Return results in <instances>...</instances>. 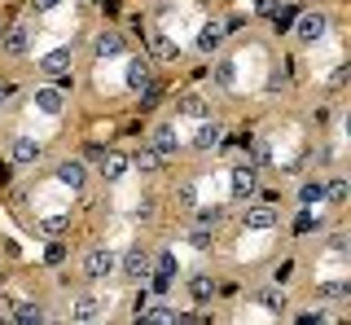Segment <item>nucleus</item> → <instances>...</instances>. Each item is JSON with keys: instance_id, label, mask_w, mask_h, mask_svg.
Segmentation results:
<instances>
[{"instance_id": "obj_9", "label": "nucleus", "mask_w": 351, "mask_h": 325, "mask_svg": "<svg viewBox=\"0 0 351 325\" xmlns=\"http://www.w3.org/2000/svg\"><path fill=\"white\" fill-rule=\"evenodd\" d=\"M149 145L158 149L162 158H171L176 149H180V136H176V128H171V123H158V128H154V132H149Z\"/></svg>"}, {"instance_id": "obj_23", "label": "nucleus", "mask_w": 351, "mask_h": 325, "mask_svg": "<svg viewBox=\"0 0 351 325\" xmlns=\"http://www.w3.org/2000/svg\"><path fill=\"white\" fill-rule=\"evenodd\" d=\"M321 198H325V180H303V189H299V207H316Z\"/></svg>"}, {"instance_id": "obj_14", "label": "nucleus", "mask_w": 351, "mask_h": 325, "mask_svg": "<svg viewBox=\"0 0 351 325\" xmlns=\"http://www.w3.org/2000/svg\"><path fill=\"white\" fill-rule=\"evenodd\" d=\"M97 171H101V180H119L128 171V158L114 154V149H101V158H97Z\"/></svg>"}, {"instance_id": "obj_22", "label": "nucleus", "mask_w": 351, "mask_h": 325, "mask_svg": "<svg viewBox=\"0 0 351 325\" xmlns=\"http://www.w3.org/2000/svg\"><path fill=\"white\" fill-rule=\"evenodd\" d=\"M219 136H224V132H219V123H202L193 132V149H211V145H219Z\"/></svg>"}, {"instance_id": "obj_29", "label": "nucleus", "mask_w": 351, "mask_h": 325, "mask_svg": "<svg viewBox=\"0 0 351 325\" xmlns=\"http://www.w3.org/2000/svg\"><path fill=\"white\" fill-rule=\"evenodd\" d=\"M149 273H162V277H176V268H180V264H176V255L171 251H158V259H149Z\"/></svg>"}, {"instance_id": "obj_39", "label": "nucleus", "mask_w": 351, "mask_h": 325, "mask_svg": "<svg viewBox=\"0 0 351 325\" xmlns=\"http://www.w3.org/2000/svg\"><path fill=\"white\" fill-rule=\"evenodd\" d=\"M44 259H49V264H62V259H66V251H62V242H53L49 251H44Z\"/></svg>"}, {"instance_id": "obj_5", "label": "nucleus", "mask_w": 351, "mask_h": 325, "mask_svg": "<svg viewBox=\"0 0 351 325\" xmlns=\"http://www.w3.org/2000/svg\"><path fill=\"white\" fill-rule=\"evenodd\" d=\"M93 53H97L101 62L123 58V53H128V36H123V31H101V36L93 40Z\"/></svg>"}, {"instance_id": "obj_31", "label": "nucleus", "mask_w": 351, "mask_h": 325, "mask_svg": "<svg viewBox=\"0 0 351 325\" xmlns=\"http://www.w3.org/2000/svg\"><path fill=\"white\" fill-rule=\"evenodd\" d=\"M176 207H184V211H193L197 207V189L184 180V185H176Z\"/></svg>"}, {"instance_id": "obj_37", "label": "nucleus", "mask_w": 351, "mask_h": 325, "mask_svg": "<svg viewBox=\"0 0 351 325\" xmlns=\"http://www.w3.org/2000/svg\"><path fill=\"white\" fill-rule=\"evenodd\" d=\"M290 277H294V259H281V268H277V286H285Z\"/></svg>"}, {"instance_id": "obj_44", "label": "nucleus", "mask_w": 351, "mask_h": 325, "mask_svg": "<svg viewBox=\"0 0 351 325\" xmlns=\"http://www.w3.org/2000/svg\"><path fill=\"white\" fill-rule=\"evenodd\" d=\"M31 5H36V14H49V9H58L62 0H31Z\"/></svg>"}, {"instance_id": "obj_6", "label": "nucleus", "mask_w": 351, "mask_h": 325, "mask_svg": "<svg viewBox=\"0 0 351 325\" xmlns=\"http://www.w3.org/2000/svg\"><path fill=\"white\" fill-rule=\"evenodd\" d=\"M145 45H149V53H154L158 62H176V58H180V45H176V40H167L158 27H145Z\"/></svg>"}, {"instance_id": "obj_25", "label": "nucleus", "mask_w": 351, "mask_h": 325, "mask_svg": "<svg viewBox=\"0 0 351 325\" xmlns=\"http://www.w3.org/2000/svg\"><path fill=\"white\" fill-rule=\"evenodd\" d=\"M219 40H224V27H202L197 31V53H215Z\"/></svg>"}, {"instance_id": "obj_19", "label": "nucleus", "mask_w": 351, "mask_h": 325, "mask_svg": "<svg viewBox=\"0 0 351 325\" xmlns=\"http://www.w3.org/2000/svg\"><path fill=\"white\" fill-rule=\"evenodd\" d=\"M101 312H106V308H101V299H93V295H84L80 303H75V312H71V317H75V321H80V325H88V321H101Z\"/></svg>"}, {"instance_id": "obj_38", "label": "nucleus", "mask_w": 351, "mask_h": 325, "mask_svg": "<svg viewBox=\"0 0 351 325\" xmlns=\"http://www.w3.org/2000/svg\"><path fill=\"white\" fill-rule=\"evenodd\" d=\"M268 145H263V141H255V167H268Z\"/></svg>"}, {"instance_id": "obj_16", "label": "nucleus", "mask_w": 351, "mask_h": 325, "mask_svg": "<svg viewBox=\"0 0 351 325\" xmlns=\"http://www.w3.org/2000/svg\"><path fill=\"white\" fill-rule=\"evenodd\" d=\"M40 154H44V149H40L36 136H18V141H14V162H18V167H31Z\"/></svg>"}, {"instance_id": "obj_3", "label": "nucleus", "mask_w": 351, "mask_h": 325, "mask_svg": "<svg viewBox=\"0 0 351 325\" xmlns=\"http://www.w3.org/2000/svg\"><path fill=\"white\" fill-rule=\"evenodd\" d=\"M228 189H233V198H255V189H259V171L250 167V162H237L233 167V176H228Z\"/></svg>"}, {"instance_id": "obj_21", "label": "nucleus", "mask_w": 351, "mask_h": 325, "mask_svg": "<svg viewBox=\"0 0 351 325\" xmlns=\"http://www.w3.org/2000/svg\"><path fill=\"white\" fill-rule=\"evenodd\" d=\"M211 80H215V88H233V84H237V67L228 58H219L211 67Z\"/></svg>"}, {"instance_id": "obj_45", "label": "nucleus", "mask_w": 351, "mask_h": 325, "mask_svg": "<svg viewBox=\"0 0 351 325\" xmlns=\"http://www.w3.org/2000/svg\"><path fill=\"white\" fill-rule=\"evenodd\" d=\"M0 31H5V23H0Z\"/></svg>"}, {"instance_id": "obj_2", "label": "nucleus", "mask_w": 351, "mask_h": 325, "mask_svg": "<svg viewBox=\"0 0 351 325\" xmlns=\"http://www.w3.org/2000/svg\"><path fill=\"white\" fill-rule=\"evenodd\" d=\"M290 31L299 36V45H316V40H321L325 31H329V18H325V14H299Z\"/></svg>"}, {"instance_id": "obj_12", "label": "nucleus", "mask_w": 351, "mask_h": 325, "mask_svg": "<svg viewBox=\"0 0 351 325\" xmlns=\"http://www.w3.org/2000/svg\"><path fill=\"white\" fill-rule=\"evenodd\" d=\"M149 268H154V264H149V255L141 251V246H132V251L123 255V273H128L132 281H145V277H149Z\"/></svg>"}, {"instance_id": "obj_27", "label": "nucleus", "mask_w": 351, "mask_h": 325, "mask_svg": "<svg viewBox=\"0 0 351 325\" xmlns=\"http://www.w3.org/2000/svg\"><path fill=\"white\" fill-rule=\"evenodd\" d=\"M36 229H40L44 237H62L66 229H71V220H66V215H49V220H40Z\"/></svg>"}, {"instance_id": "obj_7", "label": "nucleus", "mask_w": 351, "mask_h": 325, "mask_svg": "<svg viewBox=\"0 0 351 325\" xmlns=\"http://www.w3.org/2000/svg\"><path fill=\"white\" fill-rule=\"evenodd\" d=\"M27 45H31L27 27H5V31H0V53H5V58H22Z\"/></svg>"}, {"instance_id": "obj_8", "label": "nucleus", "mask_w": 351, "mask_h": 325, "mask_svg": "<svg viewBox=\"0 0 351 325\" xmlns=\"http://www.w3.org/2000/svg\"><path fill=\"white\" fill-rule=\"evenodd\" d=\"M123 80H128V88H132V93H145L149 84H154L149 58H132V62H128V75H123Z\"/></svg>"}, {"instance_id": "obj_34", "label": "nucleus", "mask_w": 351, "mask_h": 325, "mask_svg": "<svg viewBox=\"0 0 351 325\" xmlns=\"http://www.w3.org/2000/svg\"><path fill=\"white\" fill-rule=\"evenodd\" d=\"M316 295H321V299H347V295H351V286H347V281H325Z\"/></svg>"}, {"instance_id": "obj_4", "label": "nucleus", "mask_w": 351, "mask_h": 325, "mask_svg": "<svg viewBox=\"0 0 351 325\" xmlns=\"http://www.w3.org/2000/svg\"><path fill=\"white\" fill-rule=\"evenodd\" d=\"M277 207H272V202H259V207H246L241 211V224H246L250 233H263V229H277Z\"/></svg>"}, {"instance_id": "obj_41", "label": "nucleus", "mask_w": 351, "mask_h": 325, "mask_svg": "<svg viewBox=\"0 0 351 325\" xmlns=\"http://www.w3.org/2000/svg\"><path fill=\"white\" fill-rule=\"evenodd\" d=\"M277 5H281V0H259L255 14H259V18H272V9H277Z\"/></svg>"}, {"instance_id": "obj_35", "label": "nucleus", "mask_w": 351, "mask_h": 325, "mask_svg": "<svg viewBox=\"0 0 351 325\" xmlns=\"http://www.w3.org/2000/svg\"><path fill=\"white\" fill-rule=\"evenodd\" d=\"M189 242H193V251H211V233H206L202 224H197V229L189 233Z\"/></svg>"}, {"instance_id": "obj_43", "label": "nucleus", "mask_w": 351, "mask_h": 325, "mask_svg": "<svg viewBox=\"0 0 351 325\" xmlns=\"http://www.w3.org/2000/svg\"><path fill=\"white\" fill-rule=\"evenodd\" d=\"M329 251H338V255H347V237H343V233H334V237H329Z\"/></svg>"}, {"instance_id": "obj_24", "label": "nucleus", "mask_w": 351, "mask_h": 325, "mask_svg": "<svg viewBox=\"0 0 351 325\" xmlns=\"http://www.w3.org/2000/svg\"><path fill=\"white\" fill-rule=\"evenodd\" d=\"M294 18H299V5H277L272 9V31H290Z\"/></svg>"}, {"instance_id": "obj_15", "label": "nucleus", "mask_w": 351, "mask_h": 325, "mask_svg": "<svg viewBox=\"0 0 351 325\" xmlns=\"http://www.w3.org/2000/svg\"><path fill=\"white\" fill-rule=\"evenodd\" d=\"M40 71L44 75H71V49H53L40 58Z\"/></svg>"}, {"instance_id": "obj_30", "label": "nucleus", "mask_w": 351, "mask_h": 325, "mask_svg": "<svg viewBox=\"0 0 351 325\" xmlns=\"http://www.w3.org/2000/svg\"><path fill=\"white\" fill-rule=\"evenodd\" d=\"M193 215H197V224H202V229H215V224L224 220V207H193Z\"/></svg>"}, {"instance_id": "obj_20", "label": "nucleus", "mask_w": 351, "mask_h": 325, "mask_svg": "<svg viewBox=\"0 0 351 325\" xmlns=\"http://www.w3.org/2000/svg\"><path fill=\"white\" fill-rule=\"evenodd\" d=\"M136 321H149V325H171L176 321V308H167V303H145V312H141Z\"/></svg>"}, {"instance_id": "obj_40", "label": "nucleus", "mask_w": 351, "mask_h": 325, "mask_svg": "<svg viewBox=\"0 0 351 325\" xmlns=\"http://www.w3.org/2000/svg\"><path fill=\"white\" fill-rule=\"evenodd\" d=\"M145 303H149V290L141 286V295H136V303H132V317H141V312H145Z\"/></svg>"}, {"instance_id": "obj_13", "label": "nucleus", "mask_w": 351, "mask_h": 325, "mask_svg": "<svg viewBox=\"0 0 351 325\" xmlns=\"http://www.w3.org/2000/svg\"><path fill=\"white\" fill-rule=\"evenodd\" d=\"M58 180H62V185H71L75 193H80V189L88 185V171H84V162H75V158L58 162Z\"/></svg>"}, {"instance_id": "obj_28", "label": "nucleus", "mask_w": 351, "mask_h": 325, "mask_svg": "<svg viewBox=\"0 0 351 325\" xmlns=\"http://www.w3.org/2000/svg\"><path fill=\"white\" fill-rule=\"evenodd\" d=\"M189 295H193L197 303H206V299L215 295V281H211V277H193V281H189Z\"/></svg>"}, {"instance_id": "obj_36", "label": "nucleus", "mask_w": 351, "mask_h": 325, "mask_svg": "<svg viewBox=\"0 0 351 325\" xmlns=\"http://www.w3.org/2000/svg\"><path fill=\"white\" fill-rule=\"evenodd\" d=\"M18 97V84H9V80H0V106H9Z\"/></svg>"}, {"instance_id": "obj_10", "label": "nucleus", "mask_w": 351, "mask_h": 325, "mask_svg": "<svg viewBox=\"0 0 351 325\" xmlns=\"http://www.w3.org/2000/svg\"><path fill=\"white\" fill-rule=\"evenodd\" d=\"M255 303H259L263 312H277V317H285V308H290V299H285L281 286H263V290H255Z\"/></svg>"}, {"instance_id": "obj_33", "label": "nucleus", "mask_w": 351, "mask_h": 325, "mask_svg": "<svg viewBox=\"0 0 351 325\" xmlns=\"http://www.w3.org/2000/svg\"><path fill=\"white\" fill-rule=\"evenodd\" d=\"M307 233H316V215H312V207H303L299 220H294V237H307Z\"/></svg>"}, {"instance_id": "obj_1", "label": "nucleus", "mask_w": 351, "mask_h": 325, "mask_svg": "<svg viewBox=\"0 0 351 325\" xmlns=\"http://www.w3.org/2000/svg\"><path fill=\"white\" fill-rule=\"evenodd\" d=\"M114 268H119V255H114V251H101V246H97V251L84 255V277H88V281H106Z\"/></svg>"}, {"instance_id": "obj_17", "label": "nucleus", "mask_w": 351, "mask_h": 325, "mask_svg": "<svg viewBox=\"0 0 351 325\" xmlns=\"http://www.w3.org/2000/svg\"><path fill=\"white\" fill-rule=\"evenodd\" d=\"M128 167H136V171H145V176H149V171H158V167H162V154H158L154 145H141L136 154L128 158Z\"/></svg>"}, {"instance_id": "obj_11", "label": "nucleus", "mask_w": 351, "mask_h": 325, "mask_svg": "<svg viewBox=\"0 0 351 325\" xmlns=\"http://www.w3.org/2000/svg\"><path fill=\"white\" fill-rule=\"evenodd\" d=\"M36 110H44V115H62V110H66V93L53 88V84L36 88Z\"/></svg>"}, {"instance_id": "obj_42", "label": "nucleus", "mask_w": 351, "mask_h": 325, "mask_svg": "<svg viewBox=\"0 0 351 325\" xmlns=\"http://www.w3.org/2000/svg\"><path fill=\"white\" fill-rule=\"evenodd\" d=\"M136 215H141V220H154V202L141 198V202H136Z\"/></svg>"}, {"instance_id": "obj_18", "label": "nucleus", "mask_w": 351, "mask_h": 325, "mask_svg": "<svg viewBox=\"0 0 351 325\" xmlns=\"http://www.w3.org/2000/svg\"><path fill=\"white\" fill-rule=\"evenodd\" d=\"M176 115L180 119H202L206 115V97L202 93H184L180 101H176Z\"/></svg>"}, {"instance_id": "obj_26", "label": "nucleus", "mask_w": 351, "mask_h": 325, "mask_svg": "<svg viewBox=\"0 0 351 325\" xmlns=\"http://www.w3.org/2000/svg\"><path fill=\"white\" fill-rule=\"evenodd\" d=\"M14 321H22V325H36V321H44V308H40V303H31V299H22L18 308H14Z\"/></svg>"}, {"instance_id": "obj_32", "label": "nucleus", "mask_w": 351, "mask_h": 325, "mask_svg": "<svg viewBox=\"0 0 351 325\" xmlns=\"http://www.w3.org/2000/svg\"><path fill=\"white\" fill-rule=\"evenodd\" d=\"M347 193H351V185H347L343 176H338V180H329V185H325V198L334 202V207H338V202H347Z\"/></svg>"}]
</instances>
